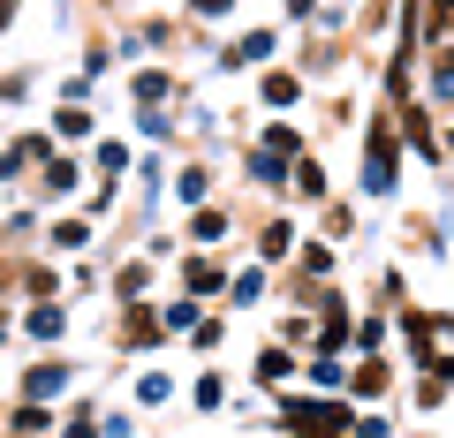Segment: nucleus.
Wrapping results in <instances>:
<instances>
[{"mask_svg": "<svg viewBox=\"0 0 454 438\" xmlns=\"http://www.w3.org/2000/svg\"><path fill=\"white\" fill-rule=\"evenodd\" d=\"M288 423H295V431H303V438H325V431H333V408H288Z\"/></svg>", "mask_w": 454, "mask_h": 438, "instance_id": "1", "label": "nucleus"}, {"mask_svg": "<svg viewBox=\"0 0 454 438\" xmlns=\"http://www.w3.org/2000/svg\"><path fill=\"white\" fill-rule=\"evenodd\" d=\"M197 8H205V16H220V8H227V0H197Z\"/></svg>", "mask_w": 454, "mask_h": 438, "instance_id": "2", "label": "nucleus"}]
</instances>
